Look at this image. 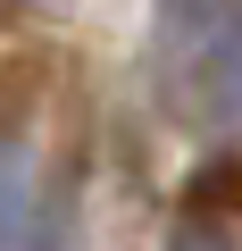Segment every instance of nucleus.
I'll list each match as a JSON object with an SVG mask.
<instances>
[{"mask_svg": "<svg viewBox=\"0 0 242 251\" xmlns=\"http://www.w3.org/2000/svg\"><path fill=\"white\" fill-rule=\"evenodd\" d=\"M167 251H242V159H209L184 176L167 209Z\"/></svg>", "mask_w": 242, "mask_h": 251, "instance_id": "f257e3e1", "label": "nucleus"}]
</instances>
